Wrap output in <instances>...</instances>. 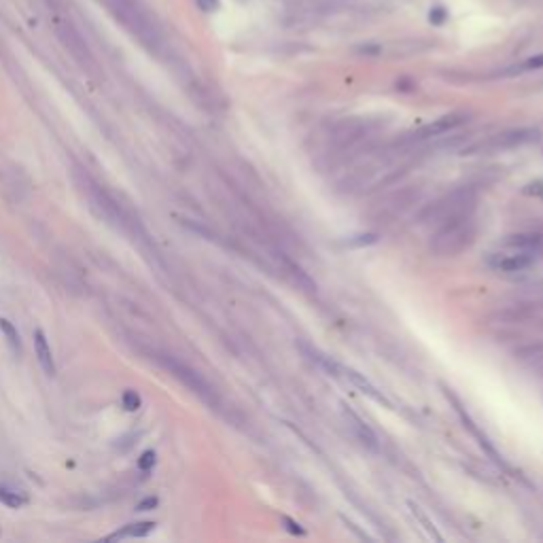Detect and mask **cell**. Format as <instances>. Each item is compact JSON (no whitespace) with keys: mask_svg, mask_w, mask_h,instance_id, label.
<instances>
[{"mask_svg":"<svg viewBox=\"0 0 543 543\" xmlns=\"http://www.w3.org/2000/svg\"><path fill=\"white\" fill-rule=\"evenodd\" d=\"M537 236H526V234H520V236H511L505 244L511 246V248H516V250H531L537 246Z\"/></svg>","mask_w":543,"mask_h":543,"instance_id":"9a60e30c","label":"cell"},{"mask_svg":"<svg viewBox=\"0 0 543 543\" xmlns=\"http://www.w3.org/2000/svg\"><path fill=\"white\" fill-rule=\"evenodd\" d=\"M155 461H157V456H155L153 450L142 452L140 459H138V469H140V471H151V469L155 467Z\"/></svg>","mask_w":543,"mask_h":543,"instance_id":"e0dca14e","label":"cell"},{"mask_svg":"<svg viewBox=\"0 0 543 543\" xmlns=\"http://www.w3.org/2000/svg\"><path fill=\"white\" fill-rule=\"evenodd\" d=\"M195 5L199 11H204V13H213L219 9V0H195Z\"/></svg>","mask_w":543,"mask_h":543,"instance_id":"44dd1931","label":"cell"},{"mask_svg":"<svg viewBox=\"0 0 543 543\" xmlns=\"http://www.w3.org/2000/svg\"><path fill=\"white\" fill-rule=\"evenodd\" d=\"M337 376H342L346 382H351L355 388H359V393L367 395L369 399H374V402L384 404L386 408H391V402H388V399H386V397H384L374 384H371L363 374H359V371H355V369H351V367H344V365H337Z\"/></svg>","mask_w":543,"mask_h":543,"instance_id":"8992f818","label":"cell"},{"mask_svg":"<svg viewBox=\"0 0 543 543\" xmlns=\"http://www.w3.org/2000/svg\"><path fill=\"white\" fill-rule=\"evenodd\" d=\"M0 331L5 333L9 346L13 348V353H19L21 351V342H19V333L15 329V325L9 321V319H0Z\"/></svg>","mask_w":543,"mask_h":543,"instance_id":"5bb4252c","label":"cell"},{"mask_svg":"<svg viewBox=\"0 0 543 543\" xmlns=\"http://www.w3.org/2000/svg\"><path fill=\"white\" fill-rule=\"evenodd\" d=\"M284 522L289 524V531L291 533H299V535H304V529H299V524H295L293 520H289V518H284Z\"/></svg>","mask_w":543,"mask_h":543,"instance_id":"603a6c76","label":"cell"},{"mask_svg":"<svg viewBox=\"0 0 543 543\" xmlns=\"http://www.w3.org/2000/svg\"><path fill=\"white\" fill-rule=\"evenodd\" d=\"M121 404H124L126 412H136L140 408V404H142V399H140V395L136 391H126L124 397H121Z\"/></svg>","mask_w":543,"mask_h":543,"instance_id":"2e32d148","label":"cell"},{"mask_svg":"<svg viewBox=\"0 0 543 543\" xmlns=\"http://www.w3.org/2000/svg\"><path fill=\"white\" fill-rule=\"evenodd\" d=\"M543 68V55H535V58H529L524 64L518 66V70H537Z\"/></svg>","mask_w":543,"mask_h":543,"instance_id":"ffe728a7","label":"cell"},{"mask_svg":"<svg viewBox=\"0 0 543 543\" xmlns=\"http://www.w3.org/2000/svg\"><path fill=\"white\" fill-rule=\"evenodd\" d=\"M34 351H37V359L43 367V371L47 376H55V361H53V353H51V346L47 342V335L43 329H37L34 331Z\"/></svg>","mask_w":543,"mask_h":543,"instance_id":"30bf717a","label":"cell"},{"mask_svg":"<svg viewBox=\"0 0 543 543\" xmlns=\"http://www.w3.org/2000/svg\"><path fill=\"white\" fill-rule=\"evenodd\" d=\"M342 414H344V418H346V422H348V426H351L353 435H355L365 448L376 452V450H378V437H376V433L367 426V422H363V418H361L359 414H355L346 404H342Z\"/></svg>","mask_w":543,"mask_h":543,"instance_id":"52a82bcc","label":"cell"},{"mask_svg":"<svg viewBox=\"0 0 543 543\" xmlns=\"http://www.w3.org/2000/svg\"><path fill=\"white\" fill-rule=\"evenodd\" d=\"M157 503H159L157 497H147V499H142V501L136 505V509H138V511H151V509L157 507Z\"/></svg>","mask_w":543,"mask_h":543,"instance_id":"7402d4cb","label":"cell"},{"mask_svg":"<svg viewBox=\"0 0 543 543\" xmlns=\"http://www.w3.org/2000/svg\"><path fill=\"white\" fill-rule=\"evenodd\" d=\"M475 238V225L471 221V215H463L450 219L440 225V230L433 236L431 250L440 257H452L465 250Z\"/></svg>","mask_w":543,"mask_h":543,"instance_id":"7a4b0ae2","label":"cell"},{"mask_svg":"<svg viewBox=\"0 0 543 543\" xmlns=\"http://www.w3.org/2000/svg\"><path fill=\"white\" fill-rule=\"evenodd\" d=\"M428 19H431L435 26H442L446 19H448V11L444 7H433L431 13H428Z\"/></svg>","mask_w":543,"mask_h":543,"instance_id":"d6986e66","label":"cell"},{"mask_svg":"<svg viewBox=\"0 0 543 543\" xmlns=\"http://www.w3.org/2000/svg\"><path fill=\"white\" fill-rule=\"evenodd\" d=\"M533 261L535 257L531 255V250H516L511 255H495L491 259V268H495L497 272H524L533 266Z\"/></svg>","mask_w":543,"mask_h":543,"instance_id":"ba28073f","label":"cell"},{"mask_svg":"<svg viewBox=\"0 0 543 543\" xmlns=\"http://www.w3.org/2000/svg\"><path fill=\"white\" fill-rule=\"evenodd\" d=\"M410 507H412V513H414V516H416V518H418V520H420V522L424 524V529H426L428 533H431V535H433L435 539H442V537H440V535L435 533V529L431 526V522H428V518H426V516H424V513H422V509H420L418 505H414V503H410Z\"/></svg>","mask_w":543,"mask_h":543,"instance_id":"ac0fdd59","label":"cell"},{"mask_svg":"<svg viewBox=\"0 0 543 543\" xmlns=\"http://www.w3.org/2000/svg\"><path fill=\"white\" fill-rule=\"evenodd\" d=\"M55 32H58V37L64 43V47L75 55L79 62H90L92 60V53H90L88 45H85L83 37L79 34V30L68 19H58V21H55Z\"/></svg>","mask_w":543,"mask_h":543,"instance_id":"5b68a950","label":"cell"},{"mask_svg":"<svg viewBox=\"0 0 543 543\" xmlns=\"http://www.w3.org/2000/svg\"><path fill=\"white\" fill-rule=\"evenodd\" d=\"M108 13L115 17L126 30L140 41V45L157 49L164 41L159 21L145 0H102Z\"/></svg>","mask_w":543,"mask_h":543,"instance_id":"6da1fadb","label":"cell"},{"mask_svg":"<svg viewBox=\"0 0 543 543\" xmlns=\"http://www.w3.org/2000/svg\"><path fill=\"white\" fill-rule=\"evenodd\" d=\"M465 119H467L465 112H450V115H444V117L435 119L433 124H428L422 130H418L414 134V138L416 140H426V138H433V136H442V134H446V132H450L454 128H459Z\"/></svg>","mask_w":543,"mask_h":543,"instance_id":"9c48e42d","label":"cell"},{"mask_svg":"<svg viewBox=\"0 0 543 543\" xmlns=\"http://www.w3.org/2000/svg\"><path fill=\"white\" fill-rule=\"evenodd\" d=\"M153 529H155V522H134V524L124 526L117 533L108 535L106 539L112 541V539H126V537H147Z\"/></svg>","mask_w":543,"mask_h":543,"instance_id":"7c38bea8","label":"cell"},{"mask_svg":"<svg viewBox=\"0 0 543 543\" xmlns=\"http://www.w3.org/2000/svg\"><path fill=\"white\" fill-rule=\"evenodd\" d=\"M446 395H448V399H450V402L454 404V408H456V412H459V416L463 418L465 426H469V428H471V433H473V435H475V437L480 440V446H482V448H484L486 452H488V454L493 456V459H495L497 463H501V459H499V454H497V450H495V448H493V446L488 444V440H486V437H484V435L480 433V428H477V426L473 424V420H471V418H469V416L465 414V410H463V406H461V402H459V399H456V397H454V395H452L450 391H446Z\"/></svg>","mask_w":543,"mask_h":543,"instance_id":"8fae6325","label":"cell"},{"mask_svg":"<svg viewBox=\"0 0 543 543\" xmlns=\"http://www.w3.org/2000/svg\"><path fill=\"white\" fill-rule=\"evenodd\" d=\"M161 363L172 371V374L183 382V384H187L193 393H197L199 397L202 399H206V402H215V397H213V391H210V386L199 378V374L197 371H193L191 367H187V365H183V363H179V361H175V359H161Z\"/></svg>","mask_w":543,"mask_h":543,"instance_id":"277c9868","label":"cell"},{"mask_svg":"<svg viewBox=\"0 0 543 543\" xmlns=\"http://www.w3.org/2000/svg\"><path fill=\"white\" fill-rule=\"evenodd\" d=\"M0 503L11 509H19L21 505H26V497L13 488H7V486H0Z\"/></svg>","mask_w":543,"mask_h":543,"instance_id":"4fadbf2b","label":"cell"},{"mask_svg":"<svg viewBox=\"0 0 543 543\" xmlns=\"http://www.w3.org/2000/svg\"><path fill=\"white\" fill-rule=\"evenodd\" d=\"M539 132L537 130H529V128H520V130H507V132H501L493 138H488L486 142H480L475 145L471 151H499V149H513V147H520V145H526L531 140H537Z\"/></svg>","mask_w":543,"mask_h":543,"instance_id":"3957f363","label":"cell"}]
</instances>
